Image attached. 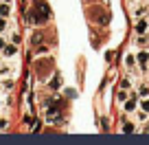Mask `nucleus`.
Here are the masks:
<instances>
[{"mask_svg":"<svg viewBox=\"0 0 149 145\" xmlns=\"http://www.w3.org/2000/svg\"><path fill=\"white\" fill-rule=\"evenodd\" d=\"M147 60H149L147 53H140V62H143V64H147Z\"/></svg>","mask_w":149,"mask_h":145,"instance_id":"obj_3","label":"nucleus"},{"mask_svg":"<svg viewBox=\"0 0 149 145\" xmlns=\"http://www.w3.org/2000/svg\"><path fill=\"white\" fill-rule=\"evenodd\" d=\"M90 18H92L97 24H101V27L110 24V13H107L105 7H92V9H90Z\"/></svg>","mask_w":149,"mask_h":145,"instance_id":"obj_1","label":"nucleus"},{"mask_svg":"<svg viewBox=\"0 0 149 145\" xmlns=\"http://www.w3.org/2000/svg\"><path fill=\"white\" fill-rule=\"evenodd\" d=\"M7 13H9V7L2 5V7H0V15H7Z\"/></svg>","mask_w":149,"mask_h":145,"instance_id":"obj_2","label":"nucleus"},{"mask_svg":"<svg viewBox=\"0 0 149 145\" xmlns=\"http://www.w3.org/2000/svg\"><path fill=\"white\" fill-rule=\"evenodd\" d=\"M2 29H7V22H5V20H0V31H2Z\"/></svg>","mask_w":149,"mask_h":145,"instance_id":"obj_4","label":"nucleus"},{"mask_svg":"<svg viewBox=\"0 0 149 145\" xmlns=\"http://www.w3.org/2000/svg\"><path fill=\"white\" fill-rule=\"evenodd\" d=\"M5 44H7V42H5V40H2V38H0V48H2V46H5Z\"/></svg>","mask_w":149,"mask_h":145,"instance_id":"obj_5","label":"nucleus"}]
</instances>
